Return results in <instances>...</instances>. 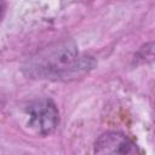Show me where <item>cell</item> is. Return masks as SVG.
I'll use <instances>...</instances> for the list:
<instances>
[{"instance_id":"6da1fadb","label":"cell","mask_w":155,"mask_h":155,"mask_svg":"<svg viewBox=\"0 0 155 155\" xmlns=\"http://www.w3.org/2000/svg\"><path fill=\"white\" fill-rule=\"evenodd\" d=\"M92 67V59L81 56L73 41H62L31 56L23 70L34 79L70 80L85 74Z\"/></svg>"},{"instance_id":"7a4b0ae2","label":"cell","mask_w":155,"mask_h":155,"mask_svg":"<svg viewBox=\"0 0 155 155\" xmlns=\"http://www.w3.org/2000/svg\"><path fill=\"white\" fill-rule=\"evenodd\" d=\"M29 116V126L41 136H48L59 124V111L52 99L41 98L29 103L25 107Z\"/></svg>"},{"instance_id":"3957f363","label":"cell","mask_w":155,"mask_h":155,"mask_svg":"<svg viewBox=\"0 0 155 155\" xmlns=\"http://www.w3.org/2000/svg\"><path fill=\"white\" fill-rule=\"evenodd\" d=\"M93 155H142L138 145L125 133L109 131L98 137Z\"/></svg>"},{"instance_id":"277c9868","label":"cell","mask_w":155,"mask_h":155,"mask_svg":"<svg viewBox=\"0 0 155 155\" xmlns=\"http://www.w3.org/2000/svg\"><path fill=\"white\" fill-rule=\"evenodd\" d=\"M136 61L142 62H151L155 61V42L147 44L139 48V51L134 56Z\"/></svg>"}]
</instances>
